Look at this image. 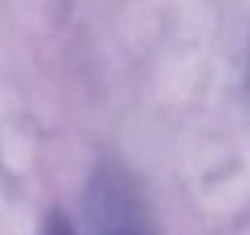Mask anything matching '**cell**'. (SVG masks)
<instances>
[{
  "label": "cell",
  "mask_w": 250,
  "mask_h": 235,
  "mask_svg": "<svg viewBox=\"0 0 250 235\" xmlns=\"http://www.w3.org/2000/svg\"><path fill=\"white\" fill-rule=\"evenodd\" d=\"M37 235H78V232H74V220L66 217V213H62L59 206H55V210H48L44 217H41Z\"/></svg>",
  "instance_id": "6da1fadb"
},
{
  "label": "cell",
  "mask_w": 250,
  "mask_h": 235,
  "mask_svg": "<svg viewBox=\"0 0 250 235\" xmlns=\"http://www.w3.org/2000/svg\"><path fill=\"white\" fill-rule=\"evenodd\" d=\"M107 235H155V232H151L147 224H140V220H118Z\"/></svg>",
  "instance_id": "7a4b0ae2"
},
{
  "label": "cell",
  "mask_w": 250,
  "mask_h": 235,
  "mask_svg": "<svg viewBox=\"0 0 250 235\" xmlns=\"http://www.w3.org/2000/svg\"><path fill=\"white\" fill-rule=\"evenodd\" d=\"M247 92H250V52H247Z\"/></svg>",
  "instance_id": "3957f363"
}]
</instances>
